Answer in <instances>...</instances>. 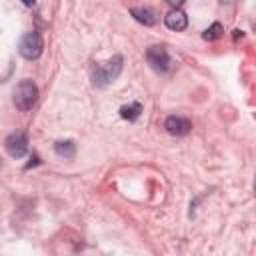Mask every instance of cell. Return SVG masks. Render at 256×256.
<instances>
[{"label":"cell","instance_id":"1","mask_svg":"<svg viewBox=\"0 0 256 256\" xmlns=\"http://www.w3.org/2000/svg\"><path fill=\"white\" fill-rule=\"evenodd\" d=\"M122 62H124L122 56L116 54V56L110 58L108 62L96 64V66L92 68V82H94V86H106V84L114 82V80L118 78V74L122 72Z\"/></svg>","mask_w":256,"mask_h":256},{"label":"cell","instance_id":"2","mask_svg":"<svg viewBox=\"0 0 256 256\" xmlns=\"http://www.w3.org/2000/svg\"><path fill=\"white\" fill-rule=\"evenodd\" d=\"M36 98H38V86L32 82V80H22L16 84L14 92H12V100H14V106L22 112L30 110L34 104H36Z\"/></svg>","mask_w":256,"mask_h":256},{"label":"cell","instance_id":"3","mask_svg":"<svg viewBox=\"0 0 256 256\" xmlns=\"http://www.w3.org/2000/svg\"><path fill=\"white\" fill-rule=\"evenodd\" d=\"M42 48H44V42H42V36L38 32H28L22 40H20V54L22 58L26 60H36L40 54H42Z\"/></svg>","mask_w":256,"mask_h":256},{"label":"cell","instance_id":"4","mask_svg":"<svg viewBox=\"0 0 256 256\" xmlns=\"http://www.w3.org/2000/svg\"><path fill=\"white\" fill-rule=\"evenodd\" d=\"M4 148H6V152H8L12 158H22V156L28 152V136H26V132H22V130L12 132V134L6 138Z\"/></svg>","mask_w":256,"mask_h":256},{"label":"cell","instance_id":"5","mask_svg":"<svg viewBox=\"0 0 256 256\" xmlns=\"http://www.w3.org/2000/svg\"><path fill=\"white\" fill-rule=\"evenodd\" d=\"M146 60H148V64L152 66V70H156V72H160V74L168 72V68H170V64H172L168 52H166L162 46H150L148 52H146Z\"/></svg>","mask_w":256,"mask_h":256},{"label":"cell","instance_id":"6","mask_svg":"<svg viewBox=\"0 0 256 256\" xmlns=\"http://www.w3.org/2000/svg\"><path fill=\"white\" fill-rule=\"evenodd\" d=\"M164 128H166V132L172 134V136H184V134L190 132L192 124H190V120H186V118H182V116H168L166 122H164Z\"/></svg>","mask_w":256,"mask_h":256},{"label":"cell","instance_id":"7","mask_svg":"<svg viewBox=\"0 0 256 256\" xmlns=\"http://www.w3.org/2000/svg\"><path fill=\"white\" fill-rule=\"evenodd\" d=\"M164 24H166V28L180 32V30H184V28H186L188 18H186V14H184L180 8H174V10H170V12L164 16Z\"/></svg>","mask_w":256,"mask_h":256},{"label":"cell","instance_id":"8","mask_svg":"<svg viewBox=\"0 0 256 256\" xmlns=\"http://www.w3.org/2000/svg\"><path fill=\"white\" fill-rule=\"evenodd\" d=\"M130 14L134 16L136 22L144 24V26H152L156 24V12L148 6H140V8H130Z\"/></svg>","mask_w":256,"mask_h":256},{"label":"cell","instance_id":"9","mask_svg":"<svg viewBox=\"0 0 256 256\" xmlns=\"http://www.w3.org/2000/svg\"><path fill=\"white\" fill-rule=\"evenodd\" d=\"M54 152H56L58 156H62V158H74V154H76V144H74L72 140H60V142L54 144Z\"/></svg>","mask_w":256,"mask_h":256},{"label":"cell","instance_id":"10","mask_svg":"<svg viewBox=\"0 0 256 256\" xmlns=\"http://www.w3.org/2000/svg\"><path fill=\"white\" fill-rule=\"evenodd\" d=\"M140 112H142V106H140L138 102H134V104H130V106H122V108H120V116H122L124 120H136V118L140 116Z\"/></svg>","mask_w":256,"mask_h":256},{"label":"cell","instance_id":"11","mask_svg":"<svg viewBox=\"0 0 256 256\" xmlns=\"http://www.w3.org/2000/svg\"><path fill=\"white\" fill-rule=\"evenodd\" d=\"M222 36V24L220 22H214L206 32H204V40H216Z\"/></svg>","mask_w":256,"mask_h":256},{"label":"cell","instance_id":"12","mask_svg":"<svg viewBox=\"0 0 256 256\" xmlns=\"http://www.w3.org/2000/svg\"><path fill=\"white\" fill-rule=\"evenodd\" d=\"M0 168H2V162H0Z\"/></svg>","mask_w":256,"mask_h":256}]
</instances>
